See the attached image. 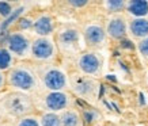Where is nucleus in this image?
Listing matches in <instances>:
<instances>
[{"mask_svg": "<svg viewBox=\"0 0 148 126\" xmlns=\"http://www.w3.org/2000/svg\"><path fill=\"white\" fill-rule=\"evenodd\" d=\"M79 41H80V35L79 31L75 29H65L61 33H58V44L61 48L67 50L77 49Z\"/></svg>", "mask_w": 148, "mask_h": 126, "instance_id": "11", "label": "nucleus"}, {"mask_svg": "<svg viewBox=\"0 0 148 126\" xmlns=\"http://www.w3.org/2000/svg\"><path fill=\"white\" fill-rule=\"evenodd\" d=\"M42 81H44V86L48 90H50V92L65 90L68 84L65 73L63 71H60L58 68H54V67H49L44 71Z\"/></svg>", "mask_w": 148, "mask_h": 126, "instance_id": "4", "label": "nucleus"}, {"mask_svg": "<svg viewBox=\"0 0 148 126\" xmlns=\"http://www.w3.org/2000/svg\"><path fill=\"white\" fill-rule=\"evenodd\" d=\"M41 126H61V117L56 113H46L40 119Z\"/></svg>", "mask_w": 148, "mask_h": 126, "instance_id": "18", "label": "nucleus"}, {"mask_svg": "<svg viewBox=\"0 0 148 126\" xmlns=\"http://www.w3.org/2000/svg\"><path fill=\"white\" fill-rule=\"evenodd\" d=\"M5 108L14 115H22V114L30 111L32 102L25 94L16 92V94L8 96V99L5 100Z\"/></svg>", "mask_w": 148, "mask_h": 126, "instance_id": "5", "label": "nucleus"}, {"mask_svg": "<svg viewBox=\"0 0 148 126\" xmlns=\"http://www.w3.org/2000/svg\"><path fill=\"white\" fill-rule=\"evenodd\" d=\"M18 126H41V122L34 117H23L19 121Z\"/></svg>", "mask_w": 148, "mask_h": 126, "instance_id": "22", "label": "nucleus"}, {"mask_svg": "<svg viewBox=\"0 0 148 126\" xmlns=\"http://www.w3.org/2000/svg\"><path fill=\"white\" fill-rule=\"evenodd\" d=\"M73 88L82 96H90L94 92V81L90 77L86 76H76L73 77Z\"/></svg>", "mask_w": 148, "mask_h": 126, "instance_id": "13", "label": "nucleus"}, {"mask_svg": "<svg viewBox=\"0 0 148 126\" xmlns=\"http://www.w3.org/2000/svg\"><path fill=\"white\" fill-rule=\"evenodd\" d=\"M15 11V5L10 1H0V18H3L5 20L10 18L12 12Z\"/></svg>", "mask_w": 148, "mask_h": 126, "instance_id": "19", "label": "nucleus"}, {"mask_svg": "<svg viewBox=\"0 0 148 126\" xmlns=\"http://www.w3.org/2000/svg\"><path fill=\"white\" fill-rule=\"evenodd\" d=\"M61 126H82L79 114L73 110H67L61 115Z\"/></svg>", "mask_w": 148, "mask_h": 126, "instance_id": "16", "label": "nucleus"}, {"mask_svg": "<svg viewBox=\"0 0 148 126\" xmlns=\"http://www.w3.org/2000/svg\"><path fill=\"white\" fill-rule=\"evenodd\" d=\"M45 106L52 113L63 111L69 106V96L63 91L49 92L45 96Z\"/></svg>", "mask_w": 148, "mask_h": 126, "instance_id": "8", "label": "nucleus"}, {"mask_svg": "<svg viewBox=\"0 0 148 126\" xmlns=\"http://www.w3.org/2000/svg\"><path fill=\"white\" fill-rule=\"evenodd\" d=\"M125 5H126V3L122 1V0H110V1H106V3H105V7H106L109 11H112V12L121 11V10L125 8Z\"/></svg>", "mask_w": 148, "mask_h": 126, "instance_id": "20", "label": "nucleus"}, {"mask_svg": "<svg viewBox=\"0 0 148 126\" xmlns=\"http://www.w3.org/2000/svg\"><path fill=\"white\" fill-rule=\"evenodd\" d=\"M5 84H7V75H5L4 72H1V71H0V91L4 88Z\"/></svg>", "mask_w": 148, "mask_h": 126, "instance_id": "24", "label": "nucleus"}, {"mask_svg": "<svg viewBox=\"0 0 148 126\" xmlns=\"http://www.w3.org/2000/svg\"><path fill=\"white\" fill-rule=\"evenodd\" d=\"M125 10L136 18H144L148 15V1H145V0H130L126 3Z\"/></svg>", "mask_w": 148, "mask_h": 126, "instance_id": "14", "label": "nucleus"}, {"mask_svg": "<svg viewBox=\"0 0 148 126\" xmlns=\"http://www.w3.org/2000/svg\"><path fill=\"white\" fill-rule=\"evenodd\" d=\"M128 31V25H126L125 19L116 15V16H110L106 23V34L113 40H122L126 35Z\"/></svg>", "mask_w": 148, "mask_h": 126, "instance_id": "7", "label": "nucleus"}, {"mask_svg": "<svg viewBox=\"0 0 148 126\" xmlns=\"http://www.w3.org/2000/svg\"><path fill=\"white\" fill-rule=\"evenodd\" d=\"M15 67V57L10 53V50L5 46H0V71L1 72H10Z\"/></svg>", "mask_w": 148, "mask_h": 126, "instance_id": "15", "label": "nucleus"}, {"mask_svg": "<svg viewBox=\"0 0 148 126\" xmlns=\"http://www.w3.org/2000/svg\"><path fill=\"white\" fill-rule=\"evenodd\" d=\"M32 57L41 63H50L56 57V46L50 37L36 38L32 44Z\"/></svg>", "mask_w": 148, "mask_h": 126, "instance_id": "3", "label": "nucleus"}, {"mask_svg": "<svg viewBox=\"0 0 148 126\" xmlns=\"http://www.w3.org/2000/svg\"><path fill=\"white\" fill-rule=\"evenodd\" d=\"M32 30L38 38H41V37H50V34L54 30L53 18L50 15H48V14H41L40 16H37L34 19V25H33Z\"/></svg>", "mask_w": 148, "mask_h": 126, "instance_id": "9", "label": "nucleus"}, {"mask_svg": "<svg viewBox=\"0 0 148 126\" xmlns=\"http://www.w3.org/2000/svg\"><path fill=\"white\" fill-rule=\"evenodd\" d=\"M77 67L87 76H98L101 72V59L95 53H83L77 60Z\"/></svg>", "mask_w": 148, "mask_h": 126, "instance_id": "6", "label": "nucleus"}, {"mask_svg": "<svg viewBox=\"0 0 148 126\" xmlns=\"http://www.w3.org/2000/svg\"><path fill=\"white\" fill-rule=\"evenodd\" d=\"M139 50L143 56L148 57V38H144L139 42Z\"/></svg>", "mask_w": 148, "mask_h": 126, "instance_id": "23", "label": "nucleus"}, {"mask_svg": "<svg viewBox=\"0 0 148 126\" xmlns=\"http://www.w3.org/2000/svg\"><path fill=\"white\" fill-rule=\"evenodd\" d=\"M32 44L30 38L22 31L10 33L4 41L5 48L15 57V60H25L32 56Z\"/></svg>", "mask_w": 148, "mask_h": 126, "instance_id": "2", "label": "nucleus"}, {"mask_svg": "<svg viewBox=\"0 0 148 126\" xmlns=\"http://www.w3.org/2000/svg\"><path fill=\"white\" fill-rule=\"evenodd\" d=\"M128 30L135 38H148V19L145 18H135L128 25Z\"/></svg>", "mask_w": 148, "mask_h": 126, "instance_id": "12", "label": "nucleus"}, {"mask_svg": "<svg viewBox=\"0 0 148 126\" xmlns=\"http://www.w3.org/2000/svg\"><path fill=\"white\" fill-rule=\"evenodd\" d=\"M83 35L90 46H101L106 38V30H103V27L99 25H88L84 29Z\"/></svg>", "mask_w": 148, "mask_h": 126, "instance_id": "10", "label": "nucleus"}, {"mask_svg": "<svg viewBox=\"0 0 148 126\" xmlns=\"http://www.w3.org/2000/svg\"><path fill=\"white\" fill-rule=\"evenodd\" d=\"M23 12H25V7H23V5H21V7H18V8H15V11L12 12V15H11L10 18H7L4 22L1 23L0 30H1V31H5L10 26H12L14 23H16L15 20H19V19H21V15H22Z\"/></svg>", "mask_w": 148, "mask_h": 126, "instance_id": "17", "label": "nucleus"}, {"mask_svg": "<svg viewBox=\"0 0 148 126\" xmlns=\"http://www.w3.org/2000/svg\"><path fill=\"white\" fill-rule=\"evenodd\" d=\"M16 25H18V27H19V31L25 33L26 30H30V29H33L34 19L29 18V16H23V18H21L18 22H16Z\"/></svg>", "mask_w": 148, "mask_h": 126, "instance_id": "21", "label": "nucleus"}, {"mask_svg": "<svg viewBox=\"0 0 148 126\" xmlns=\"http://www.w3.org/2000/svg\"><path fill=\"white\" fill-rule=\"evenodd\" d=\"M7 84L19 92H30L37 87V76L32 68L26 65H15L7 73Z\"/></svg>", "mask_w": 148, "mask_h": 126, "instance_id": "1", "label": "nucleus"}, {"mask_svg": "<svg viewBox=\"0 0 148 126\" xmlns=\"http://www.w3.org/2000/svg\"><path fill=\"white\" fill-rule=\"evenodd\" d=\"M69 4L75 5V7H83L87 4V1H69Z\"/></svg>", "mask_w": 148, "mask_h": 126, "instance_id": "25", "label": "nucleus"}]
</instances>
